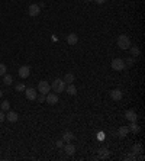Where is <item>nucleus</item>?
Segmentation results:
<instances>
[{"label": "nucleus", "instance_id": "obj_1", "mask_svg": "<svg viewBox=\"0 0 145 161\" xmlns=\"http://www.w3.org/2000/svg\"><path fill=\"white\" fill-rule=\"evenodd\" d=\"M66 87H67V84H66V81L63 78H55L52 81V84H51V89L54 90V93H57V95L66 92Z\"/></svg>", "mask_w": 145, "mask_h": 161}, {"label": "nucleus", "instance_id": "obj_2", "mask_svg": "<svg viewBox=\"0 0 145 161\" xmlns=\"http://www.w3.org/2000/svg\"><path fill=\"white\" fill-rule=\"evenodd\" d=\"M118 47L121 49H129L131 47V39L128 38V35H119L118 36Z\"/></svg>", "mask_w": 145, "mask_h": 161}, {"label": "nucleus", "instance_id": "obj_3", "mask_svg": "<svg viewBox=\"0 0 145 161\" xmlns=\"http://www.w3.org/2000/svg\"><path fill=\"white\" fill-rule=\"evenodd\" d=\"M110 65L115 71H122V70H125V67H126V64H125V61H123L122 58H113Z\"/></svg>", "mask_w": 145, "mask_h": 161}, {"label": "nucleus", "instance_id": "obj_4", "mask_svg": "<svg viewBox=\"0 0 145 161\" xmlns=\"http://www.w3.org/2000/svg\"><path fill=\"white\" fill-rule=\"evenodd\" d=\"M49 90H51V84H49L48 81L42 80V81H39V83H38V92H39V93L46 95V93H49Z\"/></svg>", "mask_w": 145, "mask_h": 161}, {"label": "nucleus", "instance_id": "obj_5", "mask_svg": "<svg viewBox=\"0 0 145 161\" xmlns=\"http://www.w3.org/2000/svg\"><path fill=\"white\" fill-rule=\"evenodd\" d=\"M45 102H46L48 105H57V103H58V95H57V93H46Z\"/></svg>", "mask_w": 145, "mask_h": 161}, {"label": "nucleus", "instance_id": "obj_6", "mask_svg": "<svg viewBox=\"0 0 145 161\" xmlns=\"http://www.w3.org/2000/svg\"><path fill=\"white\" fill-rule=\"evenodd\" d=\"M25 96H26L28 100H36L38 93H36V90L34 87H29V89H25Z\"/></svg>", "mask_w": 145, "mask_h": 161}, {"label": "nucleus", "instance_id": "obj_7", "mask_svg": "<svg viewBox=\"0 0 145 161\" xmlns=\"http://www.w3.org/2000/svg\"><path fill=\"white\" fill-rule=\"evenodd\" d=\"M18 73H19V77L21 78H26V77H29V74H31V67L29 65H22Z\"/></svg>", "mask_w": 145, "mask_h": 161}, {"label": "nucleus", "instance_id": "obj_8", "mask_svg": "<svg viewBox=\"0 0 145 161\" xmlns=\"http://www.w3.org/2000/svg\"><path fill=\"white\" fill-rule=\"evenodd\" d=\"M28 13H29V16H38L39 13H41V7H39V4H31L29 6V9H28Z\"/></svg>", "mask_w": 145, "mask_h": 161}, {"label": "nucleus", "instance_id": "obj_9", "mask_svg": "<svg viewBox=\"0 0 145 161\" xmlns=\"http://www.w3.org/2000/svg\"><path fill=\"white\" fill-rule=\"evenodd\" d=\"M125 118L128 119L129 122H136V119H138V115H136V112L135 110H126L125 112Z\"/></svg>", "mask_w": 145, "mask_h": 161}, {"label": "nucleus", "instance_id": "obj_10", "mask_svg": "<svg viewBox=\"0 0 145 161\" xmlns=\"http://www.w3.org/2000/svg\"><path fill=\"white\" fill-rule=\"evenodd\" d=\"M110 97L113 100H121L123 97V93L122 90H119V89H115V90H112L110 92Z\"/></svg>", "mask_w": 145, "mask_h": 161}, {"label": "nucleus", "instance_id": "obj_11", "mask_svg": "<svg viewBox=\"0 0 145 161\" xmlns=\"http://www.w3.org/2000/svg\"><path fill=\"white\" fill-rule=\"evenodd\" d=\"M77 42H78V35H76V33H70V35H67V44L68 45H76Z\"/></svg>", "mask_w": 145, "mask_h": 161}, {"label": "nucleus", "instance_id": "obj_12", "mask_svg": "<svg viewBox=\"0 0 145 161\" xmlns=\"http://www.w3.org/2000/svg\"><path fill=\"white\" fill-rule=\"evenodd\" d=\"M6 119L12 122V123H15V122H18V119H19V115L16 113V112H7V115H6Z\"/></svg>", "mask_w": 145, "mask_h": 161}, {"label": "nucleus", "instance_id": "obj_13", "mask_svg": "<svg viewBox=\"0 0 145 161\" xmlns=\"http://www.w3.org/2000/svg\"><path fill=\"white\" fill-rule=\"evenodd\" d=\"M64 151H66V154H67V155H73V154L76 152V145H73V144L67 142V145L64 147Z\"/></svg>", "mask_w": 145, "mask_h": 161}, {"label": "nucleus", "instance_id": "obj_14", "mask_svg": "<svg viewBox=\"0 0 145 161\" xmlns=\"http://www.w3.org/2000/svg\"><path fill=\"white\" fill-rule=\"evenodd\" d=\"M64 81H66V84H71V83H74V80H76V75L73 74V73H67V74L64 75V78H63Z\"/></svg>", "mask_w": 145, "mask_h": 161}, {"label": "nucleus", "instance_id": "obj_15", "mask_svg": "<svg viewBox=\"0 0 145 161\" xmlns=\"http://www.w3.org/2000/svg\"><path fill=\"white\" fill-rule=\"evenodd\" d=\"M99 155H100V158L102 160H106V158H109V155H110V152H109V150L107 148H100L99 150Z\"/></svg>", "mask_w": 145, "mask_h": 161}, {"label": "nucleus", "instance_id": "obj_16", "mask_svg": "<svg viewBox=\"0 0 145 161\" xmlns=\"http://www.w3.org/2000/svg\"><path fill=\"white\" fill-rule=\"evenodd\" d=\"M128 134H129V128H128V126H121V128L118 129V135H119L121 138H125Z\"/></svg>", "mask_w": 145, "mask_h": 161}, {"label": "nucleus", "instance_id": "obj_17", "mask_svg": "<svg viewBox=\"0 0 145 161\" xmlns=\"http://www.w3.org/2000/svg\"><path fill=\"white\" fill-rule=\"evenodd\" d=\"M73 140H74V134H73V132H66V134L63 135V141H64V142H71Z\"/></svg>", "mask_w": 145, "mask_h": 161}, {"label": "nucleus", "instance_id": "obj_18", "mask_svg": "<svg viewBox=\"0 0 145 161\" xmlns=\"http://www.w3.org/2000/svg\"><path fill=\"white\" fill-rule=\"evenodd\" d=\"M66 90H67V93L68 95H71V96H74L76 93H77V89H76V86L71 83V84H68L67 87H66Z\"/></svg>", "mask_w": 145, "mask_h": 161}, {"label": "nucleus", "instance_id": "obj_19", "mask_svg": "<svg viewBox=\"0 0 145 161\" xmlns=\"http://www.w3.org/2000/svg\"><path fill=\"white\" fill-rule=\"evenodd\" d=\"M128 128H129V131H131V132H134V134L139 132V126L136 125V122H131V125H129Z\"/></svg>", "mask_w": 145, "mask_h": 161}, {"label": "nucleus", "instance_id": "obj_20", "mask_svg": "<svg viewBox=\"0 0 145 161\" xmlns=\"http://www.w3.org/2000/svg\"><path fill=\"white\" fill-rule=\"evenodd\" d=\"M129 49H131V54H132V57H138L139 54H141V51H139V48L135 45V47H129Z\"/></svg>", "mask_w": 145, "mask_h": 161}, {"label": "nucleus", "instance_id": "obj_21", "mask_svg": "<svg viewBox=\"0 0 145 161\" xmlns=\"http://www.w3.org/2000/svg\"><path fill=\"white\" fill-rule=\"evenodd\" d=\"M12 81H13V78H12V75L9 74H4V78H3V83H4V84H6V86H10L12 84Z\"/></svg>", "mask_w": 145, "mask_h": 161}, {"label": "nucleus", "instance_id": "obj_22", "mask_svg": "<svg viewBox=\"0 0 145 161\" xmlns=\"http://www.w3.org/2000/svg\"><path fill=\"white\" fill-rule=\"evenodd\" d=\"M0 106H1V110H9V107H10V103H9L7 100H4V102H3V103H1Z\"/></svg>", "mask_w": 145, "mask_h": 161}, {"label": "nucleus", "instance_id": "obj_23", "mask_svg": "<svg viewBox=\"0 0 145 161\" xmlns=\"http://www.w3.org/2000/svg\"><path fill=\"white\" fill-rule=\"evenodd\" d=\"M6 70H7V68H6V65L0 63V75H4V74H6Z\"/></svg>", "mask_w": 145, "mask_h": 161}, {"label": "nucleus", "instance_id": "obj_24", "mask_svg": "<svg viewBox=\"0 0 145 161\" xmlns=\"http://www.w3.org/2000/svg\"><path fill=\"white\" fill-rule=\"evenodd\" d=\"M25 89H26V87H25V84H23V83L16 84V90H18V92H25Z\"/></svg>", "mask_w": 145, "mask_h": 161}, {"label": "nucleus", "instance_id": "obj_25", "mask_svg": "<svg viewBox=\"0 0 145 161\" xmlns=\"http://www.w3.org/2000/svg\"><path fill=\"white\" fill-rule=\"evenodd\" d=\"M141 151H142V145L138 144V145H135L134 147V154H138V152H141Z\"/></svg>", "mask_w": 145, "mask_h": 161}, {"label": "nucleus", "instance_id": "obj_26", "mask_svg": "<svg viewBox=\"0 0 145 161\" xmlns=\"http://www.w3.org/2000/svg\"><path fill=\"white\" fill-rule=\"evenodd\" d=\"M36 99H38V102H41V103H42V102L45 100V95H42V93H41L39 96H36Z\"/></svg>", "mask_w": 145, "mask_h": 161}, {"label": "nucleus", "instance_id": "obj_27", "mask_svg": "<svg viewBox=\"0 0 145 161\" xmlns=\"http://www.w3.org/2000/svg\"><path fill=\"white\" fill-rule=\"evenodd\" d=\"M63 145H64V141L63 140L57 141V147H58V148H63Z\"/></svg>", "mask_w": 145, "mask_h": 161}, {"label": "nucleus", "instance_id": "obj_28", "mask_svg": "<svg viewBox=\"0 0 145 161\" xmlns=\"http://www.w3.org/2000/svg\"><path fill=\"white\" fill-rule=\"evenodd\" d=\"M4 119H6V115H4L3 112H0V123H1V122H3Z\"/></svg>", "mask_w": 145, "mask_h": 161}, {"label": "nucleus", "instance_id": "obj_29", "mask_svg": "<svg viewBox=\"0 0 145 161\" xmlns=\"http://www.w3.org/2000/svg\"><path fill=\"white\" fill-rule=\"evenodd\" d=\"M97 138H99V141H103V140H105V134H103V132H100V134L97 135Z\"/></svg>", "mask_w": 145, "mask_h": 161}, {"label": "nucleus", "instance_id": "obj_30", "mask_svg": "<svg viewBox=\"0 0 145 161\" xmlns=\"http://www.w3.org/2000/svg\"><path fill=\"white\" fill-rule=\"evenodd\" d=\"M93 1H96L97 4H103V3H106V0H93Z\"/></svg>", "mask_w": 145, "mask_h": 161}, {"label": "nucleus", "instance_id": "obj_31", "mask_svg": "<svg viewBox=\"0 0 145 161\" xmlns=\"http://www.w3.org/2000/svg\"><path fill=\"white\" fill-rule=\"evenodd\" d=\"M128 64H129V65L134 64V58H129V60H128Z\"/></svg>", "mask_w": 145, "mask_h": 161}, {"label": "nucleus", "instance_id": "obj_32", "mask_svg": "<svg viewBox=\"0 0 145 161\" xmlns=\"http://www.w3.org/2000/svg\"><path fill=\"white\" fill-rule=\"evenodd\" d=\"M1 96H3V92H1V90H0V99H1Z\"/></svg>", "mask_w": 145, "mask_h": 161}, {"label": "nucleus", "instance_id": "obj_33", "mask_svg": "<svg viewBox=\"0 0 145 161\" xmlns=\"http://www.w3.org/2000/svg\"><path fill=\"white\" fill-rule=\"evenodd\" d=\"M86 1H93V0H86Z\"/></svg>", "mask_w": 145, "mask_h": 161}]
</instances>
